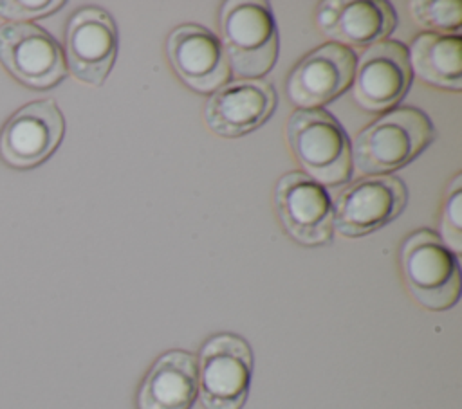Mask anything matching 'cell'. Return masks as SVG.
Segmentation results:
<instances>
[{"label": "cell", "instance_id": "cell-1", "mask_svg": "<svg viewBox=\"0 0 462 409\" xmlns=\"http://www.w3.org/2000/svg\"><path fill=\"white\" fill-rule=\"evenodd\" d=\"M435 141L430 117L415 106H395L361 130L350 146L352 168L363 175H392Z\"/></svg>", "mask_w": 462, "mask_h": 409}, {"label": "cell", "instance_id": "cell-2", "mask_svg": "<svg viewBox=\"0 0 462 409\" xmlns=\"http://www.w3.org/2000/svg\"><path fill=\"white\" fill-rule=\"evenodd\" d=\"M222 49L229 68L242 79H262L278 58L273 9L258 0H227L218 13Z\"/></svg>", "mask_w": 462, "mask_h": 409}, {"label": "cell", "instance_id": "cell-3", "mask_svg": "<svg viewBox=\"0 0 462 409\" xmlns=\"http://www.w3.org/2000/svg\"><path fill=\"white\" fill-rule=\"evenodd\" d=\"M294 159L319 186L346 184L352 177V150L345 128L323 108L296 110L285 126Z\"/></svg>", "mask_w": 462, "mask_h": 409}, {"label": "cell", "instance_id": "cell-4", "mask_svg": "<svg viewBox=\"0 0 462 409\" xmlns=\"http://www.w3.org/2000/svg\"><path fill=\"white\" fill-rule=\"evenodd\" d=\"M399 265L411 297L424 308L444 312L460 297L457 256L430 229L411 232L399 250Z\"/></svg>", "mask_w": 462, "mask_h": 409}, {"label": "cell", "instance_id": "cell-5", "mask_svg": "<svg viewBox=\"0 0 462 409\" xmlns=\"http://www.w3.org/2000/svg\"><path fill=\"white\" fill-rule=\"evenodd\" d=\"M197 359V398L204 409H242L249 396L253 351L236 333H215Z\"/></svg>", "mask_w": 462, "mask_h": 409}, {"label": "cell", "instance_id": "cell-6", "mask_svg": "<svg viewBox=\"0 0 462 409\" xmlns=\"http://www.w3.org/2000/svg\"><path fill=\"white\" fill-rule=\"evenodd\" d=\"M408 204L406 184L393 175H370L346 184L334 207V231L348 238L370 234L393 222Z\"/></svg>", "mask_w": 462, "mask_h": 409}, {"label": "cell", "instance_id": "cell-7", "mask_svg": "<svg viewBox=\"0 0 462 409\" xmlns=\"http://www.w3.org/2000/svg\"><path fill=\"white\" fill-rule=\"evenodd\" d=\"M411 77L408 49L397 40H383L366 47L356 61L352 97L365 112H388L408 94Z\"/></svg>", "mask_w": 462, "mask_h": 409}, {"label": "cell", "instance_id": "cell-8", "mask_svg": "<svg viewBox=\"0 0 462 409\" xmlns=\"http://www.w3.org/2000/svg\"><path fill=\"white\" fill-rule=\"evenodd\" d=\"M283 231L300 245L318 247L332 240L334 207L328 193L301 171L285 173L274 189Z\"/></svg>", "mask_w": 462, "mask_h": 409}, {"label": "cell", "instance_id": "cell-9", "mask_svg": "<svg viewBox=\"0 0 462 409\" xmlns=\"http://www.w3.org/2000/svg\"><path fill=\"white\" fill-rule=\"evenodd\" d=\"M0 61L13 77L31 88H51L67 74L58 41L42 27L25 22L0 27Z\"/></svg>", "mask_w": 462, "mask_h": 409}, {"label": "cell", "instance_id": "cell-10", "mask_svg": "<svg viewBox=\"0 0 462 409\" xmlns=\"http://www.w3.org/2000/svg\"><path fill=\"white\" fill-rule=\"evenodd\" d=\"M117 56V27L101 7H81L65 27V65L79 81L99 86Z\"/></svg>", "mask_w": 462, "mask_h": 409}, {"label": "cell", "instance_id": "cell-11", "mask_svg": "<svg viewBox=\"0 0 462 409\" xmlns=\"http://www.w3.org/2000/svg\"><path fill=\"white\" fill-rule=\"evenodd\" d=\"M352 49L328 41L303 56L285 81V92L300 110H316L341 95L354 79Z\"/></svg>", "mask_w": 462, "mask_h": 409}, {"label": "cell", "instance_id": "cell-12", "mask_svg": "<svg viewBox=\"0 0 462 409\" xmlns=\"http://www.w3.org/2000/svg\"><path fill=\"white\" fill-rule=\"evenodd\" d=\"M63 132L65 119L52 99L29 103L4 124L0 157L11 168H34L54 153Z\"/></svg>", "mask_w": 462, "mask_h": 409}, {"label": "cell", "instance_id": "cell-13", "mask_svg": "<svg viewBox=\"0 0 462 409\" xmlns=\"http://www.w3.org/2000/svg\"><path fill=\"white\" fill-rule=\"evenodd\" d=\"M166 56L179 79L199 94H213L231 77L220 40L199 23L175 27L166 40Z\"/></svg>", "mask_w": 462, "mask_h": 409}, {"label": "cell", "instance_id": "cell-14", "mask_svg": "<svg viewBox=\"0 0 462 409\" xmlns=\"http://www.w3.org/2000/svg\"><path fill=\"white\" fill-rule=\"evenodd\" d=\"M276 92L265 79H233L215 90L204 108L208 128L220 137H242L274 112Z\"/></svg>", "mask_w": 462, "mask_h": 409}, {"label": "cell", "instance_id": "cell-15", "mask_svg": "<svg viewBox=\"0 0 462 409\" xmlns=\"http://www.w3.org/2000/svg\"><path fill=\"white\" fill-rule=\"evenodd\" d=\"M321 32L343 47H370L388 38L397 14L383 0H328L316 13Z\"/></svg>", "mask_w": 462, "mask_h": 409}, {"label": "cell", "instance_id": "cell-16", "mask_svg": "<svg viewBox=\"0 0 462 409\" xmlns=\"http://www.w3.org/2000/svg\"><path fill=\"white\" fill-rule=\"evenodd\" d=\"M197 393L195 355L170 350L155 359L144 375L135 395V409H191Z\"/></svg>", "mask_w": 462, "mask_h": 409}, {"label": "cell", "instance_id": "cell-17", "mask_svg": "<svg viewBox=\"0 0 462 409\" xmlns=\"http://www.w3.org/2000/svg\"><path fill=\"white\" fill-rule=\"evenodd\" d=\"M410 67L415 76L433 86L462 88V38L460 34L420 32L408 49Z\"/></svg>", "mask_w": 462, "mask_h": 409}, {"label": "cell", "instance_id": "cell-18", "mask_svg": "<svg viewBox=\"0 0 462 409\" xmlns=\"http://www.w3.org/2000/svg\"><path fill=\"white\" fill-rule=\"evenodd\" d=\"M413 20L430 29L428 32L457 34L462 23V5L458 0H413L410 2Z\"/></svg>", "mask_w": 462, "mask_h": 409}, {"label": "cell", "instance_id": "cell-19", "mask_svg": "<svg viewBox=\"0 0 462 409\" xmlns=\"http://www.w3.org/2000/svg\"><path fill=\"white\" fill-rule=\"evenodd\" d=\"M462 175L457 173L449 182L440 214V240L458 256L462 252Z\"/></svg>", "mask_w": 462, "mask_h": 409}, {"label": "cell", "instance_id": "cell-20", "mask_svg": "<svg viewBox=\"0 0 462 409\" xmlns=\"http://www.w3.org/2000/svg\"><path fill=\"white\" fill-rule=\"evenodd\" d=\"M63 5V2H34V0H23V2H16V0H7V2H0V16L9 18L13 22H23L27 18H38V16H45L54 13L56 9H60Z\"/></svg>", "mask_w": 462, "mask_h": 409}]
</instances>
